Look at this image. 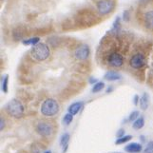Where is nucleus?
I'll return each mask as SVG.
<instances>
[{
	"instance_id": "b1692460",
	"label": "nucleus",
	"mask_w": 153,
	"mask_h": 153,
	"mask_svg": "<svg viewBox=\"0 0 153 153\" xmlns=\"http://www.w3.org/2000/svg\"><path fill=\"white\" fill-rule=\"evenodd\" d=\"M124 134H125V130L124 129H120L117 132V137H118V138H120V137H123Z\"/></svg>"
},
{
	"instance_id": "393cba45",
	"label": "nucleus",
	"mask_w": 153,
	"mask_h": 153,
	"mask_svg": "<svg viewBox=\"0 0 153 153\" xmlns=\"http://www.w3.org/2000/svg\"><path fill=\"white\" fill-rule=\"evenodd\" d=\"M0 122H1V123H0V129L3 130L4 129V126H5V122H4V120L2 118L0 119Z\"/></svg>"
},
{
	"instance_id": "4be33fe9",
	"label": "nucleus",
	"mask_w": 153,
	"mask_h": 153,
	"mask_svg": "<svg viewBox=\"0 0 153 153\" xmlns=\"http://www.w3.org/2000/svg\"><path fill=\"white\" fill-rule=\"evenodd\" d=\"M138 116H139V112L138 111H133V112L130 113L128 120L130 121V122H133V121L138 119Z\"/></svg>"
},
{
	"instance_id": "a211bd4d",
	"label": "nucleus",
	"mask_w": 153,
	"mask_h": 153,
	"mask_svg": "<svg viewBox=\"0 0 153 153\" xmlns=\"http://www.w3.org/2000/svg\"><path fill=\"white\" fill-rule=\"evenodd\" d=\"M8 81H9L8 75H4V77L1 79V88L3 92H7L8 91Z\"/></svg>"
},
{
	"instance_id": "6ab92c4d",
	"label": "nucleus",
	"mask_w": 153,
	"mask_h": 153,
	"mask_svg": "<svg viewBox=\"0 0 153 153\" xmlns=\"http://www.w3.org/2000/svg\"><path fill=\"white\" fill-rule=\"evenodd\" d=\"M132 138V136L130 135H126V136H123V137H120L117 140H116V144L117 145H121V144H124V143H126V142H128L129 140H131Z\"/></svg>"
},
{
	"instance_id": "4468645a",
	"label": "nucleus",
	"mask_w": 153,
	"mask_h": 153,
	"mask_svg": "<svg viewBox=\"0 0 153 153\" xmlns=\"http://www.w3.org/2000/svg\"><path fill=\"white\" fill-rule=\"evenodd\" d=\"M68 141H70V134L68 133L63 134L61 137V140H60V144H61V146L63 147V150L64 151H66V149H67Z\"/></svg>"
},
{
	"instance_id": "412c9836",
	"label": "nucleus",
	"mask_w": 153,
	"mask_h": 153,
	"mask_svg": "<svg viewBox=\"0 0 153 153\" xmlns=\"http://www.w3.org/2000/svg\"><path fill=\"white\" fill-rule=\"evenodd\" d=\"M145 153H153V141L147 143V146L145 149Z\"/></svg>"
},
{
	"instance_id": "423d86ee",
	"label": "nucleus",
	"mask_w": 153,
	"mask_h": 153,
	"mask_svg": "<svg viewBox=\"0 0 153 153\" xmlns=\"http://www.w3.org/2000/svg\"><path fill=\"white\" fill-rule=\"evenodd\" d=\"M146 60L145 55L141 53V52H137V53L131 56L129 60V65L134 70H139V68H142L146 65Z\"/></svg>"
},
{
	"instance_id": "0eeeda50",
	"label": "nucleus",
	"mask_w": 153,
	"mask_h": 153,
	"mask_svg": "<svg viewBox=\"0 0 153 153\" xmlns=\"http://www.w3.org/2000/svg\"><path fill=\"white\" fill-rule=\"evenodd\" d=\"M73 53H74V57L77 60L85 61L88 58L89 54H91V50H89V47L88 45L84 44L77 47Z\"/></svg>"
},
{
	"instance_id": "9b49d317",
	"label": "nucleus",
	"mask_w": 153,
	"mask_h": 153,
	"mask_svg": "<svg viewBox=\"0 0 153 153\" xmlns=\"http://www.w3.org/2000/svg\"><path fill=\"white\" fill-rule=\"evenodd\" d=\"M149 105V95L147 93H143L140 98V107L143 110H146Z\"/></svg>"
},
{
	"instance_id": "7ed1b4c3",
	"label": "nucleus",
	"mask_w": 153,
	"mask_h": 153,
	"mask_svg": "<svg viewBox=\"0 0 153 153\" xmlns=\"http://www.w3.org/2000/svg\"><path fill=\"white\" fill-rule=\"evenodd\" d=\"M6 109L8 113L14 118H21L24 114V107L17 99H13L7 104Z\"/></svg>"
},
{
	"instance_id": "a878e982",
	"label": "nucleus",
	"mask_w": 153,
	"mask_h": 153,
	"mask_svg": "<svg viewBox=\"0 0 153 153\" xmlns=\"http://www.w3.org/2000/svg\"><path fill=\"white\" fill-rule=\"evenodd\" d=\"M98 81H97V79L96 78H93V77H91L89 78V83L91 84H96Z\"/></svg>"
},
{
	"instance_id": "9d476101",
	"label": "nucleus",
	"mask_w": 153,
	"mask_h": 153,
	"mask_svg": "<svg viewBox=\"0 0 153 153\" xmlns=\"http://www.w3.org/2000/svg\"><path fill=\"white\" fill-rule=\"evenodd\" d=\"M125 150L129 153H137L142 150V145L138 143H131L125 147Z\"/></svg>"
},
{
	"instance_id": "cd10ccee",
	"label": "nucleus",
	"mask_w": 153,
	"mask_h": 153,
	"mask_svg": "<svg viewBox=\"0 0 153 153\" xmlns=\"http://www.w3.org/2000/svg\"><path fill=\"white\" fill-rule=\"evenodd\" d=\"M44 153H51V151H50V150H48V151H46V152H44Z\"/></svg>"
},
{
	"instance_id": "20e7f679",
	"label": "nucleus",
	"mask_w": 153,
	"mask_h": 153,
	"mask_svg": "<svg viewBox=\"0 0 153 153\" xmlns=\"http://www.w3.org/2000/svg\"><path fill=\"white\" fill-rule=\"evenodd\" d=\"M96 8L100 15H107L113 10L114 2L112 0H99Z\"/></svg>"
},
{
	"instance_id": "dca6fc26",
	"label": "nucleus",
	"mask_w": 153,
	"mask_h": 153,
	"mask_svg": "<svg viewBox=\"0 0 153 153\" xmlns=\"http://www.w3.org/2000/svg\"><path fill=\"white\" fill-rule=\"evenodd\" d=\"M145 125V120L143 117H139L137 120H135V122L133 123V128L135 129H140L144 126Z\"/></svg>"
},
{
	"instance_id": "f03ea898",
	"label": "nucleus",
	"mask_w": 153,
	"mask_h": 153,
	"mask_svg": "<svg viewBox=\"0 0 153 153\" xmlns=\"http://www.w3.org/2000/svg\"><path fill=\"white\" fill-rule=\"evenodd\" d=\"M59 112V105L54 99H46L41 105V113L46 117H52Z\"/></svg>"
},
{
	"instance_id": "39448f33",
	"label": "nucleus",
	"mask_w": 153,
	"mask_h": 153,
	"mask_svg": "<svg viewBox=\"0 0 153 153\" xmlns=\"http://www.w3.org/2000/svg\"><path fill=\"white\" fill-rule=\"evenodd\" d=\"M107 63L110 67L120 68L124 64V56L121 53H119L118 51H111L108 55Z\"/></svg>"
},
{
	"instance_id": "f8f14e48",
	"label": "nucleus",
	"mask_w": 153,
	"mask_h": 153,
	"mask_svg": "<svg viewBox=\"0 0 153 153\" xmlns=\"http://www.w3.org/2000/svg\"><path fill=\"white\" fill-rule=\"evenodd\" d=\"M82 105L83 104L81 102H76V103H73L70 105V108H68V113H71L72 115H76L79 110L82 108Z\"/></svg>"
},
{
	"instance_id": "2eb2a0df",
	"label": "nucleus",
	"mask_w": 153,
	"mask_h": 153,
	"mask_svg": "<svg viewBox=\"0 0 153 153\" xmlns=\"http://www.w3.org/2000/svg\"><path fill=\"white\" fill-rule=\"evenodd\" d=\"M39 42H40V38H39V37H31V38H29V39L23 40V41H22V43H23L24 45H27V46H29V45H33V46H34V45H36V44H38Z\"/></svg>"
},
{
	"instance_id": "bb28decb",
	"label": "nucleus",
	"mask_w": 153,
	"mask_h": 153,
	"mask_svg": "<svg viewBox=\"0 0 153 153\" xmlns=\"http://www.w3.org/2000/svg\"><path fill=\"white\" fill-rule=\"evenodd\" d=\"M139 99H140V98H139L138 95H135V96H134V101H133V102H134V105H137V104H138V103L140 102V101H139Z\"/></svg>"
},
{
	"instance_id": "6e6552de",
	"label": "nucleus",
	"mask_w": 153,
	"mask_h": 153,
	"mask_svg": "<svg viewBox=\"0 0 153 153\" xmlns=\"http://www.w3.org/2000/svg\"><path fill=\"white\" fill-rule=\"evenodd\" d=\"M36 130L41 136L48 137L51 136L52 133V126L47 122H39L36 126Z\"/></svg>"
},
{
	"instance_id": "aec40b11",
	"label": "nucleus",
	"mask_w": 153,
	"mask_h": 153,
	"mask_svg": "<svg viewBox=\"0 0 153 153\" xmlns=\"http://www.w3.org/2000/svg\"><path fill=\"white\" fill-rule=\"evenodd\" d=\"M72 120H73V115L71 113H68L65 115V117H64V123H65V125L68 126L72 122Z\"/></svg>"
},
{
	"instance_id": "1a4fd4ad",
	"label": "nucleus",
	"mask_w": 153,
	"mask_h": 153,
	"mask_svg": "<svg viewBox=\"0 0 153 153\" xmlns=\"http://www.w3.org/2000/svg\"><path fill=\"white\" fill-rule=\"evenodd\" d=\"M144 22L147 29L153 30V10L146 12L144 15Z\"/></svg>"
},
{
	"instance_id": "f257e3e1",
	"label": "nucleus",
	"mask_w": 153,
	"mask_h": 153,
	"mask_svg": "<svg viewBox=\"0 0 153 153\" xmlns=\"http://www.w3.org/2000/svg\"><path fill=\"white\" fill-rule=\"evenodd\" d=\"M51 55V51L48 45L44 43H38L33 47L30 51V56L34 61L42 62L47 60Z\"/></svg>"
},
{
	"instance_id": "5701e85b",
	"label": "nucleus",
	"mask_w": 153,
	"mask_h": 153,
	"mask_svg": "<svg viewBox=\"0 0 153 153\" xmlns=\"http://www.w3.org/2000/svg\"><path fill=\"white\" fill-rule=\"evenodd\" d=\"M123 15H124V16H123L124 21H128L129 20V15H128V10H125Z\"/></svg>"
},
{
	"instance_id": "c85d7f7f",
	"label": "nucleus",
	"mask_w": 153,
	"mask_h": 153,
	"mask_svg": "<svg viewBox=\"0 0 153 153\" xmlns=\"http://www.w3.org/2000/svg\"><path fill=\"white\" fill-rule=\"evenodd\" d=\"M114 153H119V152H114Z\"/></svg>"
},
{
	"instance_id": "f3484780",
	"label": "nucleus",
	"mask_w": 153,
	"mask_h": 153,
	"mask_svg": "<svg viewBox=\"0 0 153 153\" xmlns=\"http://www.w3.org/2000/svg\"><path fill=\"white\" fill-rule=\"evenodd\" d=\"M104 88H105V83L104 82H97L96 84H94V86L92 88V92L97 93L99 91H101Z\"/></svg>"
},
{
	"instance_id": "ddd939ff",
	"label": "nucleus",
	"mask_w": 153,
	"mask_h": 153,
	"mask_svg": "<svg viewBox=\"0 0 153 153\" xmlns=\"http://www.w3.org/2000/svg\"><path fill=\"white\" fill-rule=\"evenodd\" d=\"M105 79L108 81H117V80H120L121 79V75L118 72L110 71H108L105 74Z\"/></svg>"
}]
</instances>
